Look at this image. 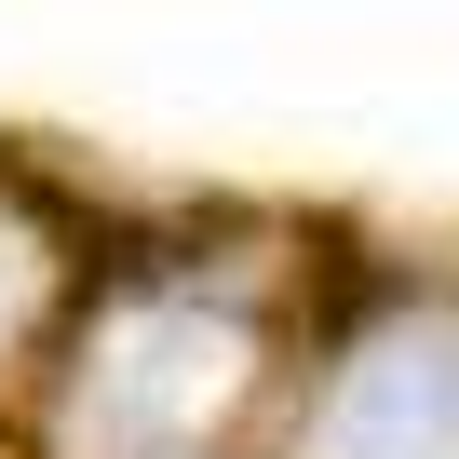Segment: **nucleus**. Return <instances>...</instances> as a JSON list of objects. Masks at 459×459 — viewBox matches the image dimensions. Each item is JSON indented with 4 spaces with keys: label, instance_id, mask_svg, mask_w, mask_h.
<instances>
[{
    "label": "nucleus",
    "instance_id": "f257e3e1",
    "mask_svg": "<svg viewBox=\"0 0 459 459\" xmlns=\"http://www.w3.org/2000/svg\"><path fill=\"white\" fill-rule=\"evenodd\" d=\"M325 459H459V325L378 338L325 405Z\"/></svg>",
    "mask_w": 459,
    "mask_h": 459
},
{
    "label": "nucleus",
    "instance_id": "f03ea898",
    "mask_svg": "<svg viewBox=\"0 0 459 459\" xmlns=\"http://www.w3.org/2000/svg\"><path fill=\"white\" fill-rule=\"evenodd\" d=\"M14 298H28V257H14V244H0V325H14Z\"/></svg>",
    "mask_w": 459,
    "mask_h": 459
}]
</instances>
